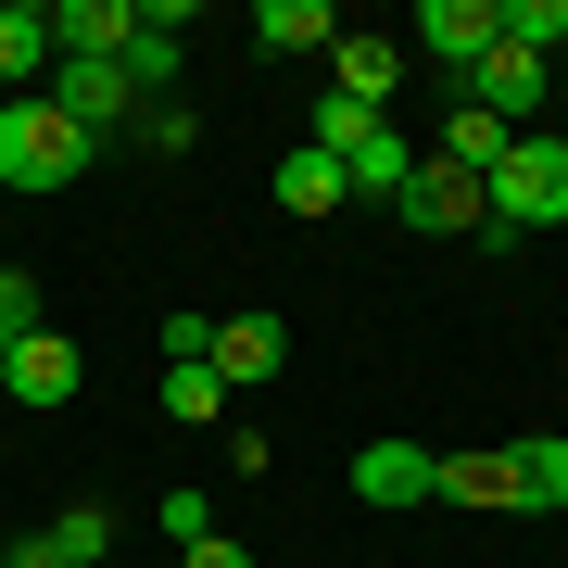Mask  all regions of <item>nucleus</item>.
I'll return each mask as SVG.
<instances>
[{"mask_svg": "<svg viewBox=\"0 0 568 568\" xmlns=\"http://www.w3.org/2000/svg\"><path fill=\"white\" fill-rule=\"evenodd\" d=\"M493 39L530 51V63H556L568 51V0H493Z\"/></svg>", "mask_w": 568, "mask_h": 568, "instance_id": "19", "label": "nucleus"}, {"mask_svg": "<svg viewBox=\"0 0 568 568\" xmlns=\"http://www.w3.org/2000/svg\"><path fill=\"white\" fill-rule=\"evenodd\" d=\"M342 203H354V190H342V164H328L316 140L278 152V215H342Z\"/></svg>", "mask_w": 568, "mask_h": 568, "instance_id": "18", "label": "nucleus"}, {"mask_svg": "<svg viewBox=\"0 0 568 568\" xmlns=\"http://www.w3.org/2000/svg\"><path fill=\"white\" fill-rule=\"evenodd\" d=\"M164 417H178V429H215L227 417V379H215V366H164Z\"/></svg>", "mask_w": 568, "mask_h": 568, "instance_id": "20", "label": "nucleus"}, {"mask_svg": "<svg viewBox=\"0 0 568 568\" xmlns=\"http://www.w3.org/2000/svg\"><path fill=\"white\" fill-rule=\"evenodd\" d=\"M405 39H417V51L467 89V77H480V51H493V0H417V26H405Z\"/></svg>", "mask_w": 568, "mask_h": 568, "instance_id": "9", "label": "nucleus"}, {"mask_svg": "<svg viewBox=\"0 0 568 568\" xmlns=\"http://www.w3.org/2000/svg\"><path fill=\"white\" fill-rule=\"evenodd\" d=\"M77 379H89V354L63 342V328H26V342H0V405L63 417V405H77Z\"/></svg>", "mask_w": 568, "mask_h": 568, "instance_id": "4", "label": "nucleus"}, {"mask_svg": "<svg viewBox=\"0 0 568 568\" xmlns=\"http://www.w3.org/2000/svg\"><path fill=\"white\" fill-rule=\"evenodd\" d=\"M392 215H405L417 241H480V178H455V164L417 152V178L392 190Z\"/></svg>", "mask_w": 568, "mask_h": 568, "instance_id": "6", "label": "nucleus"}, {"mask_svg": "<svg viewBox=\"0 0 568 568\" xmlns=\"http://www.w3.org/2000/svg\"><path fill=\"white\" fill-rule=\"evenodd\" d=\"M506 480H518V506H530V518H556V506H568V443H556V429L506 443Z\"/></svg>", "mask_w": 568, "mask_h": 568, "instance_id": "17", "label": "nucleus"}, {"mask_svg": "<svg viewBox=\"0 0 568 568\" xmlns=\"http://www.w3.org/2000/svg\"><path fill=\"white\" fill-rule=\"evenodd\" d=\"M506 140H518V126H493L480 102H455V114H443V140H429V164H455V178H493V164H506Z\"/></svg>", "mask_w": 568, "mask_h": 568, "instance_id": "16", "label": "nucleus"}, {"mask_svg": "<svg viewBox=\"0 0 568 568\" xmlns=\"http://www.w3.org/2000/svg\"><path fill=\"white\" fill-rule=\"evenodd\" d=\"M26 89H51V13L0 0V102H26Z\"/></svg>", "mask_w": 568, "mask_h": 568, "instance_id": "12", "label": "nucleus"}, {"mask_svg": "<svg viewBox=\"0 0 568 568\" xmlns=\"http://www.w3.org/2000/svg\"><path fill=\"white\" fill-rule=\"evenodd\" d=\"M544 227H568V140H506V164L480 178V241H544Z\"/></svg>", "mask_w": 568, "mask_h": 568, "instance_id": "1", "label": "nucleus"}, {"mask_svg": "<svg viewBox=\"0 0 568 568\" xmlns=\"http://www.w3.org/2000/svg\"><path fill=\"white\" fill-rule=\"evenodd\" d=\"M455 102H480L493 126H518V140H530V114L556 102V63H530V51H506V39H493V51H480V77H467Z\"/></svg>", "mask_w": 568, "mask_h": 568, "instance_id": "7", "label": "nucleus"}, {"mask_svg": "<svg viewBox=\"0 0 568 568\" xmlns=\"http://www.w3.org/2000/svg\"><path fill=\"white\" fill-rule=\"evenodd\" d=\"M77 178H89V140L39 102V89L0 102V203H51V190H77Z\"/></svg>", "mask_w": 568, "mask_h": 568, "instance_id": "2", "label": "nucleus"}, {"mask_svg": "<svg viewBox=\"0 0 568 568\" xmlns=\"http://www.w3.org/2000/svg\"><path fill=\"white\" fill-rule=\"evenodd\" d=\"M0 556H13V530H0Z\"/></svg>", "mask_w": 568, "mask_h": 568, "instance_id": "26", "label": "nucleus"}, {"mask_svg": "<svg viewBox=\"0 0 568 568\" xmlns=\"http://www.w3.org/2000/svg\"><path fill=\"white\" fill-rule=\"evenodd\" d=\"M126 140H140V152H190V140H203V114H190V102H140V114H126Z\"/></svg>", "mask_w": 568, "mask_h": 568, "instance_id": "21", "label": "nucleus"}, {"mask_svg": "<svg viewBox=\"0 0 568 568\" xmlns=\"http://www.w3.org/2000/svg\"><path fill=\"white\" fill-rule=\"evenodd\" d=\"M39 102H51L63 126H77L89 152H102V140H126V114H140V89H126V63H51V89H39Z\"/></svg>", "mask_w": 568, "mask_h": 568, "instance_id": "5", "label": "nucleus"}, {"mask_svg": "<svg viewBox=\"0 0 568 568\" xmlns=\"http://www.w3.org/2000/svg\"><path fill=\"white\" fill-rule=\"evenodd\" d=\"M102 556H114V506H63L51 530L13 544V568H102Z\"/></svg>", "mask_w": 568, "mask_h": 568, "instance_id": "10", "label": "nucleus"}, {"mask_svg": "<svg viewBox=\"0 0 568 568\" xmlns=\"http://www.w3.org/2000/svg\"><path fill=\"white\" fill-rule=\"evenodd\" d=\"M0 568H13V556H0Z\"/></svg>", "mask_w": 568, "mask_h": 568, "instance_id": "27", "label": "nucleus"}, {"mask_svg": "<svg viewBox=\"0 0 568 568\" xmlns=\"http://www.w3.org/2000/svg\"><path fill=\"white\" fill-rule=\"evenodd\" d=\"M178 568H253V556H241V544H227V530H215V544H190Z\"/></svg>", "mask_w": 568, "mask_h": 568, "instance_id": "24", "label": "nucleus"}, {"mask_svg": "<svg viewBox=\"0 0 568 568\" xmlns=\"http://www.w3.org/2000/svg\"><path fill=\"white\" fill-rule=\"evenodd\" d=\"M328 89L366 114H392V89H405V39H328Z\"/></svg>", "mask_w": 568, "mask_h": 568, "instance_id": "11", "label": "nucleus"}, {"mask_svg": "<svg viewBox=\"0 0 568 568\" xmlns=\"http://www.w3.org/2000/svg\"><path fill=\"white\" fill-rule=\"evenodd\" d=\"M328 39H342V13H328V0H253V51H265V63L328 51Z\"/></svg>", "mask_w": 568, "mask_h": 568, "instance_id": "14", "label": "nucleus"}, {"mask_svg": "<svg viewBox=\"0 0 568 568\" xmlns=\"http://www.w3.org/2000/svg\"><path fill=\"white\" fill-rule=\"evenodd\" d=\"M429 506H518L506 443H455V455H443V493H429Z\"/></svg>", "mask_w": 568, "mask_h": 568, "instance_id": "15", "label": "nucleus"}, {"mask_svg": "<svg viewBox=\"0 0 568 568\" xmlns=\"http://www.w3.org/2000/svg\"><path fill=\"white\" fill-rule=\"evenodd\" d=\"M304 140H316L328 164H342V190H354V203H392V190L417 178L405 126H392V114H366V102H342V89H328V102H316V126H304Z\"/></svg>", "mask_w": 568, "mask_h": 568, "instance_id": "3", "label": "nucleus"}, {"mask_svg": "<svg viewBox=\"0 0 568 568\" xmlns=\"http://www.w3.org/2000/svg\"><path fill=\"white\" fill-rule=\"evenodd\" d=\"M278 354H291V328H278V316H227L203 366H215L227 392H253V379H278Z\"/></svg>", "mask_w": 568, "mask_h": 568, "instance_id": "13", "label": "nucleus"}, {"mask_svg": "<svg viewBox=\"0 0 568 568\" xmlns=\"http://www.w3.org/2000/svg\"><path fill=\"white\" fill-rule=\"evenodd\" d=\"M443 493V443H354V506H429Z\"/></svg>", "mask_w": 568, "mask_h": 568, "instance_id": "8", "label": "nucleus"}, {"mask_svg": "<svg viewBox=\"0 0 568 568\" xmlns=\"http://www.w3.org/2000/svg\"><path fill=\"white\" fill-rule=\"evenodd\" d=\"M152 518H164V544H178V556H190V544H215V506H203V493H190V480H178V493H164V506H152Z\"/></svg>", "mask_w": 568, "mask_h": 568, "instance_id": "22", "label": "nucleus"}, {"mask_svg": "<svg viewBox=\"0 0 568 568\" xmlns=\"http://www.w3.org/2000/svg\"><path fill=\"white\" fill-rule=\"evenodd\" d=\"M26 328H51V316H39V278H26V265H0V342H26Z\"/></svg>", "mask_w": 568, "mask_h": 568, "instance_id": "23", "label": "nucleus"}, {"mask_svg": "<svg viewBox=\"0 0 568 568\" xmlns=\"http://www.w3.org/2000/svg\"><path fill=\"white\" fill-rule=\"evenodd\" d=\"M556 89H568V51H556Z\"/></svg>", "mask_w": 568, "mask_h": 568, "instance_id": "25", "label": "nucleus"}]
</instances>
